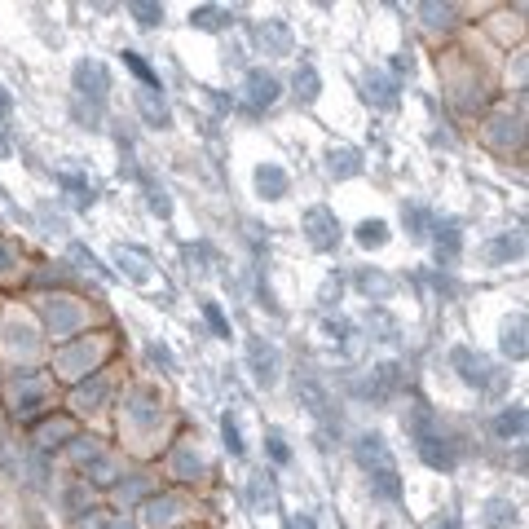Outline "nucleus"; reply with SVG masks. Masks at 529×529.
I'll return each instance as SVG.
<instances>
[]
</instances>
